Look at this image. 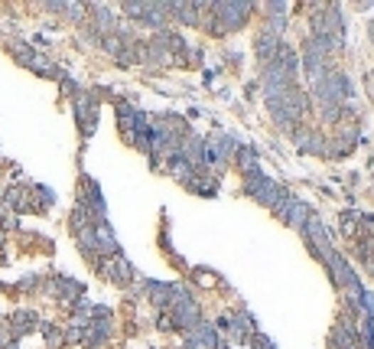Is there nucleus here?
<instances>
[{"label":"nucleus","instance_id":"1","mask_svg":"<svg viewBox=\"0 0 374 349\" xmlns=\"http://www.w3.org/2000/svg\"><path fill=\"white\" fill-rule=\"evenodd\" d=\"M245 193L247 196H254V199L260 202V206H267V209H274L277 202L287 196V189L283 187H277L270 177H264V173H247V179H245Z\"/></svg>","mask_w":374,"mask_h":349},{"label":"nucleus","instance_id":"2","mask_svg":"<svg viewBox=\"0 0 374 349\" xmlns=\"http://www.w3.org/2000/svg\"><path fill=\"white\" fill-rule=\"evenodd\" d=\"M274 212H277V219H283V222L290 225V229H296V232H303L306 219H309V209H306V202L299 199V196H293V193L283 196V199L274 206Z\"/></svg>","mask_w":374,"mask_h":349},{"label":"nucleus","instance_id":"3","mask_svg":"<svg viewBox=\"0 0 374 349\" xmlns=\"http://www.w3.org/2000/svg\"><path fill=\"white\" fill-rule=\"evenodd\" d=\"M75 118L85 137H92L98 127V98L92 92H75Z\"/></svg>","mask_w":374,"mask_h":349},{"label":"nucleus","instance_id":"4","mask_svg":"<svg viewBox=\"0 0 374 349\" xmlns=\"http://www.w3.org/2000/svg\"><path fill=\"white\" fill-rule=\"evenodd\" d=\"M328 268V274H332V284L338 287V291H342L345 284H348L351 278H355V271H351V264L345 261L342 255H338L336 249H328V255H326V261H322Z\"/></svg>","mask_w":374,"mask_h":349},{"label":"nucleus","instance_id":"5","mask_svg":"<svg viewBox=\"0 0 374 349\" xmlns=\"http://www.w3.org/2000/svg\"><path fill=\"white\" fill-rule=\"evenodd\" d=\"M101 268H105L107 281H114V284H130V278H134V268H130L127 258L114 255V258H105L101 261Z\"/></svg>","mask_w":374,"mask_h":349},{"label":"nucleus","instance_id":"6","mask_svg":"<svg viewBox=\"0 0 374 349\" xmlns=\"http://www.w3.org/2000/svg\"><path fill=\"white\" fill-rule=\"evenodd\" d=\"M95 245H98V258L101 255H107V258L117 255V239H114V232H111L107 219L105 222H95Z\"/></svg>","mask_w":374,"mask_h":349},{"label":"nucleus","instance_id":"7","mask_svg":"<svg viewBox=\"0 0 374 349\" xmlns=\"http://www.w3.org/2000/svg\"><path fill=\"white\" fill-rule=\"evenodd\" d=\"M277 49H280V36L270 30H264L257 36V43H254V53H257V59H264V63H270L277 56Z\"/></svg>","mask_w":374,"mask_h":349},{"label":"nucleus","instance_id":"8","mask_svg":"<svg viewBox=\"0 0 374 349\" xmlns=\"http://www.w3.org/2000/svg\"><path fill=\"white\" fill-rule=\"evenodd\" d=\"M39 317L33 311H16L14 317H10V333H14V340H20L23 333H30V330H36Z\"/></svg>","mask_w":374,"mask_h":349},{"label":"nucleus","instance_id":"9","mask_svg":"<svg viewBox=\"0 0 374 349\" xmlns=\"http://www.w3.org/2000/svg\"><path fill=\"white\" fill-rule=\"evenodd\" d=\"M53 284H55V291H59V297H62V301H82V294H85V287L78 284V281L62 278V274L53 281Z\"/></svg>","mask_w":374,"mask_h":349},{"label":"nucleus","instance_id":"10","mask_svg":"<svg viewBox=\"0 0 374 349\" xmlns=\"http://www.w3.org/2000/svg\"><path fill=\"white\" fill-rule=\"evenodd\" d=\"M235 163H237V170L257 173V150L241 147V144H237V150H235Z\"/></svg>","mask_w":374,"mask_h":349},{"label":"nucleus","instance_id":"11","mask_svg":"<svg viewBox=\"0 0 374 349\" xmlns=\"http://www.w3.org/2000/svg\"><path fill=\"white\" fill-rule=\"evenodd\" d=\"M296 147L306 150V154H322V157H326V144H322L319 134H299V137H296Z\"/></svg>","mask_w":374,"mask_h":349},{"label":"nucleus","instance_id":"12","mask_svg":"<svg viewBox=\"0 0 374 349\" xmlns=\"http://www.w3.org/2000/svg\"><path fill=\"white\" fill-rule=\"evenodd\" d=\"M358 222H361V216H358V212H342V232L345 235H348V239H351V235H355V232H358Z\"/></svg>","mask_w":374,"mask_h":349},{"label":"nucleus","instance_id":"13","mask_svg":"<svg viewBox=\"0 0 374 349\" xmlns=\"http://www.w3.org/2000/svg\"><path fill=\"white\" fill-rule=\"evenodd\" d=\"M121 10L127 16H134V20H140V16H144V10H146V4H140V0H137V4H134V0H127V4H121Z\"/></svg>","mask_w":374,"mask_h":349},{"label":"nucleus","instance_id":"14","mask_svg":"<svg viewBox=\"0 0 374 349\" xmlns=\"http://www.w3.org/2000/svg\"><path fill=\"white\" fill-rule=\"evenodd\" d=\"M43 333H46V340H49V346H55V343H62V333L55 330V326H49V323H43Z\"/></svg>","mask_w":374,"mask_h":349},{"label":"nucleus","instance_id":"15","mask_svg":"<svg viewBox=\"0 0 374 349\" xmlns=\"http://www.w3.org/2000/svg\"><path fill=\"white\" fill-rule=\"evenodd\" d=\"M0 349H4V346H0Z\"/></svg>","mask_w":374,"mask_h":349}]
</instances>
